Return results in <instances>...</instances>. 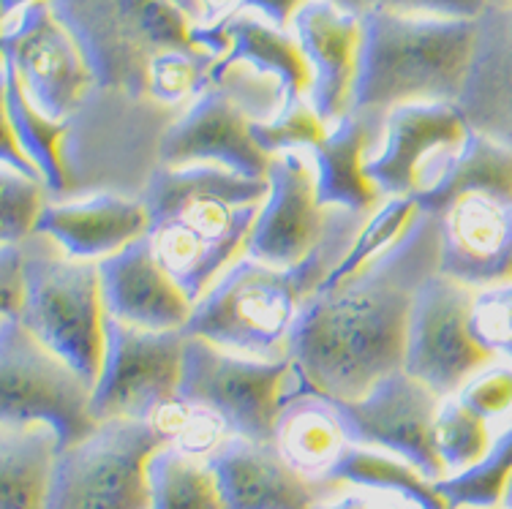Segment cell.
I'll return each mask as SVG.
<instances>
[{
    "label": "cell",
    "instance_id": "6da1fadb",
    "mask_svg": "<svg viewBox=\"0 0 512 509\" xmlns=\"http://www.w3.org/2000/svg\"><path fill=\"white\" fill-rule=\"evenodd\" d=\"M436 270L439 218L420 213L387 254L344 284L311 294L289 341V357L308 390L355 401L401 371L414 294Z\"/></svg>",
    "mask_w": 512,
    "mask_h": 509
},
{
    "label": "cell",
    "instance_id": "7a4b0ae2",
    "mask_svg": "<svg viewBox=\"0 0 512 509\" xmlns=\"http://www.w3.org/2000/svg\"><path fill=\"white\" fill-rule=\"evenodd\" d=\"M267 196V180L221 167H164L150 172L139 199L148 207V243L175 284L199 303L246 256Z\"/></svg>",
    "mask_w": 512,
    "mask_h": 509
},
{
    "label": "cell",
    "instance_id": "3957f363",
    "mask_svg": "<svg viewBox=\"0 0 512 509\" xmlns=\"http://www.w3.org/2000/svg\"><path fill=\"white\" fill-rule=\"evenodd\" d=\"M360 25L363 36L352 93L355 112L384 118L404 104H458L477 20L406 17L368 9Z\"/></svg>",
    "mask_w": 512,
    "mask_h": 509
},
{
    "label": "cell",
    "instance_id": "277c9868",
    "mask_svg": "<svg viewBox=\"0 0 512 509\" xmlns=\"http://www.w3.org/2000/svg\"><path fill=\"white\" fill-rule=\"evenodd\" d=\"M88 60L99 90L148 101L153 60L172 49L197 47V22L172 0H50Z\"/></svg>",
    "mask_w": 512,
    "mask_h": 509
},
{
    "label": "cell",
    "instance_id": "5b68a950",
    "mask_svg": "<svg viewBox=\"0 0 512 509\" xmlns=\"http://www.w3.org/2000/svg\"><path fill=\"white\" fill-rule=\"evenodd\" d=\"M20 245L25 254V303L17 322L93 387L107 341L99 265L74 259L41 232Z\"/></svg>",
    "mask_w": 512,
    "mask_h": 509
},
{
    "label": "cell",
    "instance_id": "8992f818",
    "mask_svg": "<svg viewBox=\"0 0 512 509\" xmlns=\"http://www.w3.org/2000/svg\"><path fill=\"white\" fill-rule=\"evenodd\" d=\"M314 294L300 267H273L240 256L194 305L186 335L259 360L289 357L300 308Z\"/></svg>",
    "mask_w": 512,
    "mask_h": 509
},
{
    "label": "cell",
    "instance_id": "52a82bcc",
    "mask_svg": "<svg viewBox=\"0 0 512 509\" xmlns=\"http://www.w3.org/2000/svg\"><path fill=\"white\" fill-rule=\"evenodd\" d=\"M303 390L308 387L292 357L259 360L186 335L178 395L216 412L229 436L273 444L284 403Z\"/></svg>",
    "mask_w": 512,
    "mask_h": 509
},
{
    "label": "cell",
    "instance_id": "ba28073f",
    "mask_svg": "<svg viewBox=\"0 0 512 509\" xmlns=\"http://www.w3.org/2000/svg\"><path fill=\"white\" fill-rule=\"evenodd\" d=\"M93 387L17 319H0V425H50L60 452L99 428Z\"/></svg>",
    "mask_w": 512,
    "mask_h": 509
},
{
    "label": "cell",
    "instance_id": "9c48e42d",
    "mask_svg": "<svg viewBox=\"0 0 512 509\" xmlns=\"http://www.w3.org/2000/svg\"><path fill=\"white\" fill-rule=\"evenodd\" d=\"M161 447L148 420L101 422L58 455L47 509H150L148 463Z\"/></svg>",
    "mask_w": 512,
    "mask_h": 509
},
{
    "label": "cell",
    "instance_id": "30bf717a",
    "mask_svg": "<svg viewBox=\"0 0 512 509\" xmlns=\"http://www.w3.org/2000/svg\"><path fill=\"white\" fill-rule=\"evenodd\" d=\"M472 139L458 104L423 101L384 115L379 142L365 158V172L384 199L428 194Z\"/></svg>",
    "mask_w": 512,
    "mask_h": 509
},
{
    "label": "cell",
    "instance_id": "8fae6325",
    "mask_svg": "<svg viewBox=\"0 0 512 509\" xmlns=\"http://www.w3.org/2000/svg\"><path fill=\"white\" fill-rule=\"evenodd\" d=\"M183 352V330H139L107 316L104 360L90 401L96 422L150 420L158 406L178 398Z\"/></svg>",
    "mask_w": 512,
    "mask_h": 509
},
{
    "label": "cell",
    "instance_id": "7c38bea8",
    "mask_svg": "<svg viewBox=\"0 0 512 509\" xmlns=\"http://www.w3.org/2000/svg\"><path fill=\"white\" fill-rule=\"evenodd\" d=\"M472 289L436 270L414 294L406 327L404 371L436 395H458L474 373L493 363L472 330Z\"/></svg>",
    "mask_w": 512,
    "mask_h": 509
},
{
    "label": "cell",
    "instance_id": "4fadbf2b",
    "mask_svg": "<svg viewBox=\"0 0 512 509\" xmlns=\"http://www.w3.org/2000/svg\"><path fill=\"white\" fill-rule=\"evenodd\" d=\"M0 60L20 77L30 101L52 120H71L99 88L88 60L50 3H33L3 20Z\"/></svg>",
    "mask_w": 512,
    "mask_h": 509
},
{
    "label": "cell",
    "instance_id": "5bb4252c",
    "mask_svg": "<svg viewBox=\"0 0 512 509\" xmlns=\"http://www.w3.org/2000/svg\"><path fill=\"white\" fill-rule=\"evenodd\" d=\"M442 401V395L401 368L379 379L363 398L333 401V406L349 444L398 455L439 482L447 477L434 444Z\"/></svg>",
    "mask_w": 512,
    "mask_h": 509
},
{
    "label": "cell",
    "instance_id": "9a60e30c",
    "mask_svg": "<svg viewBox=\"0 0 512 509\" xmlns=\"http://www.w3.org/2000/svg\"><path fill=\"white\" fill-rule=\"evenodd\" d=\"M251 115L229 90L210 85L158 137L164 167H221L251 180H265L273 158L251 137Z\"/></svg>",
    "mask_w": 512,
    "mask_h": 509
},
{
    "label": "cell",
    "instance_id": "2e32d148",
    "mask_svg": "<svg viewBox=\"0 0 512 509\" xmlns=\"http://www.w3.org/2000/svg\"><path fill=\"white\" fill-rule=\"evenodd\" d=\"M267 196L246 243V256L273 267H295L314 251L325 226V207L316 199L311 153L292 150L273 156Z\"/></svg>",
    "mask_w": 512,
    "mask_h": 509
},
{
    "label": "cell",
    "instance_id": "e0dca14e",
    "mask_svg": "<svg viewBox=\"0 0 512 509\" xmlns=\"http://www.w3.org/2000/svg\"><path fill=\"white\" fill-rule=\"evenodd\" d=\"M439 273L472 292L512 281V199L463 194L439 213Z\"/></svg>",
    "mask_w": 512,
    "mask_h": 509
},
{
    "label": "cell",
    "instance_id": "ac0fdd59",
    "mask_svg": "<svg viewBox=\"0 0 512 509\" xmlns=\"http://www.w3.org/2000/svg\"><path fill=\"white\" fill-rule=\"evenodd\" d=\"M227 509H319L346 485L308 480L281 458L276 444L229 436L207 455Z\"/></svg>",
    "mask_w": 512,
    "mask_h": 509
},
{
    "label": "cell",
    "instance_id": "d6986e66",
    "mask_svg": "<svg viewBox=\"0 0 512 509\" xmlns=\"http://www.w3.org/2000/svg\"><path fill=\"white\" fill-rule=\"evenodd\" d=\"M297 44L311 69L308 101L316 115L333 128L352 112V93L360 58L363 25L357 14L338 9L330 0H308L292 22Z\"/></svg>",
    "mask_w": 512,
    "mask_h": 509
},
{
    "label": "cell",
    "instance_id": "ffe728a7",
    "mask_svg": "<svg viewBox=\"0 0 512 509\" xmlns=\"http://www.w3.org/2000/svg\"><path fill=\"white\" fill-rule=\"evenodd\" d=\"M107 316L139 330H186L194 300L158 265L148 237L99 262Z\"/></svg>",
    "mask_w": 512,
    "mask_h": 509
},
{
    "label": "cell",
    "instance_id": "44dd1931",
    "mask_svg": "<svg viewBox=\"0 0 512 509\" xmlns=\"http://www.w3.org/2000/svg\"><path fill=\"white\" fill-rule=\"evenodd\" d=\"M148 207L137 194L93 191L52 199L44 207L39 232L82 262H104L148 235Z\"/></svg>",
    "mask_w": 512,
    "mask_h": 509
},
{
    "label": "cell",
    "instance_id": "7402d4cb",
    "mask_svg": "<svg viewBox=\"0 0 512 509\" xmlns=\"http://www.w3.org/2000/svg\"><path fill=\"white\" fill-rule=\"evenodd\" d=\"M191 41L216 55L218 63L213 69L246 63L259 74L276 79L284 90L286 104L303 101L311 93V69L295 33L276 28L251 11L232 14L216 25H194Z\"/></svg>",
    "mask_w": 512,
    "mask_h": 509
},
{
    "label": "cell",
    "instance_id": "603a6c76",
    "mask_svg": "<svg viewBox=\"0 0 512 509\" xmlns=\"http://www.w3.org/2000/svg\"><path fill=\"white\" fill-rule=\"evenodd\" d=\"M458 109L474 134L512 150V9L488 6L477 17Z\"/></svg>",
    "mask_w": 512,
    "mask_h": 509
},
{
    "label": "cell",
    "instance_id": "cb8c5ba5",
    "mask_svg": "<svg viewBox=\"0 0 512 509\" xmlns=\"http://www.w3.org/2000/svg\"><path fill=\"white\" fill-rule=\"evenodd\" d=\"M382 123L384 118L379 115H365L352 109L311 150L319 205L344 207L360 216H371L382 205L384 194L365 172V158L379 142Z\"/></svg>",
    "mask_w": 512,
    "mask_h": 509
},
{
    "label": "cell",
    "instance_id": "d4e9b609",
    "mask_svg": "<svg viewBox=\"0 0 512 509\" xmlns=\"http://www.w3.org/2000/svg\"><path fill=\"white\" fill-rule=\"evenodd\" d=\"M273 444L281 458L303 477L327 480L349 447V439L333 401L314 390H303L284 403Z\"/></svg>",
    "mask_w": 512,
    "mask_h": 509
},
{
    "label": "cell",
    "instance_id": "484cf974",
    "mask_svg": "<svg viewBox=\"0 0 512 509\" xmlns=\"http://www.w3.org/2000/svg\"><path fill=\"white\" fill-rule=\"evenodd\" d=\"M0 118L9 123L25 156L36 164L52 199H69L71 180L63 158V145L71 131V120L47 118L30 101L14 69L3 60H0Z\"/></svg>",
    "mask_w": 512,
    "mask_h": 509
},
{
    "label": "cell",
    "instance_id": "4316f807",
    "mask_svg": "<svg viewBox=\"0 0 512 509\" xmlns=\"http://www.w3.org/2000/svg\"><path fill=\"white\" fill-rule=\"evenodd\" d=\"M58 455L50 425H0V509H47Z\"/></svg>",
    "mask_w": 512,
    "mask_h": 509
},
{
    "label": "cell",
    "instance_id": "83f0119b",
    "mask_svg": "<svg viewBox=\"0 0 512 509\" xmlns=\"http://www.w3.org/2000/svg\"><path fill=\"white\" fill-rule=\"evenodd\" d=\"M463 194H493L512 199V150L493 139L474 134L463 153L439 180V186L428 194L417 196L414 202L423 213L439 216L444 207Z\"/></svg>",
    "mask_w": 512,
    "mask_h": 509
},
{
    "label": "cell",
    "instance_id": "f1b7e54d",
    "mask_svg": "<svg viewBox=\"0 0 512 509\" xmlns=\"http://www.w3.org/2000/svg\"><path fill=\"white\" fill-rule=\"evenodd\" d=\"M327 480L341 482L349 488L398 493V496L417 501L423 509H450L436 488V480L423 474L414 463L404 461L398 455H390V452L360 447V444L346 447L341 461L335 463V469L330 471Z\"/></svg>",
    "mask_w": 512,
    "mask_h": 509
},
{
    "label": "cell",
    "instance_id": "f546056e",
    "mask_svg": "<svg viewBox=\"0 0 512 509\" xmlns=\"http://www.w3.org/2000/svg\"><path fill=\"white\" fill-rule=\"evenodd\" d=\"M150 509H227L207 458L161 447L148 463Z\"/></svg>",
    "mask_w": 512,
    "mask_h": 509
},
{
    "label": "cell",
    "instance_id": "4dcf8cb0",
    "mask_svg": "<svg viewBox=\"0 0 512 509\" xmlns=\"http://www.w3.org/2000/svg\"><path fill=\"white\" fill-rule=\"evenodd\" d=\"M512 480V420L493 433L488 452L461 474H450L436 488L450 509H502Z\"/></svg>",
    "mask_w": 512,
    "mask_h": 509
},
{
    "label": "cell",
    "instance_id": "1f68e13d",
    "mask_svg": "<svg viewBox=\"0 0 512 509\" xmlns=\"http://www.w3.org/2000/svg\"><path fill=\"white\" fill-rule=\"evenodd\" d=\"M420 213L423 210H420V205L414 202L412 196L384 199L382 205L365 218V224L360 226V232H357L352 245H349V251H346L344 262L335 267V273L327 278L322 289L344 284L352 275H357L371 262H376L379 256L387 254L409 232V226L420 218Z\"/></svg>",
    "mask_w": 512,
    "mask_h": 509
},
{
    "label": "cell",
    "instance_id": "d6a6232c",
    "mask_svg": "<svg viewBox=\"0 0 512 509\" xmlns=\"http://www.w3.org/2000/svg\"><path fill=\"white\" fill-rule=\"evenodd\" d=\"M491 441V422L472 412L458 395L444 398L436 414L434 444L447 477L474 466L488 452Z\"/></svg>",
    "mask_w": 512,
    "mask_h": 509
},
{
    "label": "cell",
    "instance_id": "836d02e7",
    "mask_svg": "<svg viewBox=\"0 0 512 509\" xmlns=\"http://www.w3.org/2000/svg\"><path fill=\"white\" fill-rule=\"evenodd\" d=\"M148 422L169 447L197 455V458H207L221 441L229 439L227 425L216 412L197 406V403L183 401L180 395L164 406H158Z\"/></svg>",
    "mask_w": 512,
    "mask_h": 509
},
{
    "label": "cell",
    "instance_id": "e575fe53",
    "mask_svg": "<svg viewBox=\"0 0 512 509\" xmlns=\"http://www.w3.org/2000/svg\"><path fill=\"white\" fill-rule=\"evenodd\" d=\"M50 202L44 180L0 167V243H25L36 235L41 213Z\"/></svg>",
    "mask_w": 512,
    "mask_h": 509
},
{
    "label": "cell",
    "instance_id": "d590c367",
    "mask_svg": "<svg viewBox=\"0 0 512 509\" xmlns=\"http://www.w3.org/2000/svg\"><path fill=\"white\" fill-rule=\"evenodd\" d=\"M327 131L330 128L325 126V120L316 115V109L311 107L308 98L281 107L276 118L251 123V137L270 158L281 156V153H292V150L311 153L327 137Z\"/></svg>",
    "mask_w": 512,
    "mask_h": 509
},
{
    "label": "cell",
    "instance_id": "8d00e7d4",
    "mask_svg": "<svg viewBox=\"0 0 512 509\" xmlns=\"http://www.w3.org/2000/svg\"><path fill=\"white\" fill-rule=\"evenodd\" d=\"M472 330L493 360L512 363V281L474 294Z\"/></svg>",
    "mask_w": 512,
    "mask_h": 509
},
{
    "label": "cell",
    "instance_id": "74e56055",
    "mask_svg": "<svg viewBox=\"0 0 512 509\" xmlns=\"http://www.w3.org/2000/svg\"><path fill=\"white\" fill-rule=\"evenodd\" d=\"M458 398L488 422L504 420L512 412V363L493 360L480 368L458 390Z\"/></svg>",
    "mask_w": 512,
    "mask_h": 509
},
{
    "label": "cell",
    "instance_id": "f35d334b",
    "mask_svg": "<svg viewBox=\"0 0 512 509\" xmlns=\"http://www.w3.org/2000/svg\"><path fill=\"white\" fill-rule=\"evenodd\" d=\"M368 9L393 11L406 17H436V20H477L485 0H368Z\"/></svg>",
    "mask_w": 512,
    "mask_h": 509
},
{
    "label": "cell",
    "instance_id": "ab89813d",
    "mask_svg": "<svg viewBox=\"0 0 512 509\" xmlns=\"http://www.w3.org/2000/svg\"><path fill=\"white\" fill-rule=\"evenodd\" d=\"M0 319H20L25 303V254L20 243H0Z\"/></svg>",
    "mask_w": 512,
    "mask_h": 509
},
{
    "label": "cell",
    "instance_id": "60d3db41",
    "mask_svg": "<svg viewBox=\"0 0 512 509\" xmlns=\"http://www.w3.org/2000/svg\"><path fill=\"white\" fill-rule=\"evenodd\" d=\"M319 509H423L417 501L387 493V490H368V488H349L346 485L338 496L325 501Z\"/></svg>",
    "mask_w": 512,
    "mask_h": 509
},
{
    "label": "cell",
    "instance_id": "b9f144b4",
    "mask_svg": "<svg viewBox=\"0 0 512 509\" xmlns=\"http://www.w3.org/2000/svg\"><path fill=\"white\" fill-rule=\"evenodd\" d=\"M308 0H240L235 14L240 11H251L256 17H262L270 25H276L281 30H292L297 11L306 6Z\"/></svg>",
    "mask_w": 512,
    "mask_h": 509
},
{
    "label": "cell",
    "instance_id": "7bdbcfd3",
    "mask_svg": "<svg viewBox=\"0 0 512 509\" xmlns=\"http://www.w3.org/2000/svg\"><path fill=\"white\" fill-rule=\"evenodd\" d=\"M199 3H202V22L199 25H216V22L227 20L240 6V0H199Z\"/></svg>",
    "mask_w": 512,
    "mask_h": 509
},
{
    "label": "cell",
    "instance_id": "ee69618b",
    "mask_svg": "<svg viewBox=\"0 0 512 509\" xmlns=\"http://www.w3.org/2000/svg\"><path fill=\"white\" fill-rule=\"evenodd\" d=\"M33 3H50V0H0V14H3V20H9L17 11L28 9Z\"/></svg>",
    "mask_w": 512,
    "mask_h": 509
},
{
    "label": "cell",
    "instance_id": "f6af8a7d",
    "mask_svg": "<svg viewBox=\"0 0 512 509\" xmlns=\"http://www.w3.org/2000/svg\"><path fill=\"white\" fill-rule=\"evenodd\" d=\"M330 3L338 6V9L349 11V14H357V17H363L368 11V0H330Z\"/></svg>",
    "mask_w": 512,
    "mask_h": 509
},
{
    "label": "cell",
    "instance_id": "bcb514c9",
    "mask_svg": "<svg viewBox=\"0 0 512 509\" xmlns=\"http://www.w3.org/2000/svg\"><path fill=\"white\" fill-rule=\"evenodd\" d=\"M172 3L186 11L188 17L197 22V25L202 22V3H199V0H172Z\"/></svg>",
    "mask_w": 512,
    "mask_h": 509
},
{
    "label": "cell",
    "instance_id": "7dc6e473",
    "mask_svg": "<svg viewBox=\"0 0 512 509\" xmlns=\"http://www.w3.org/2000/svg\"><path fill=\"white\" fill-rule=\"evenodd\" d=\"M493 9H512V0H485Z\"/></svg>",
    "mask_w": 512,
    "mask_h": 509
},
{
    "label": "cell",
    "instance_id": "c3c4849f",
    "mask_svg": "<svg viewBox=\"0 0 512 509\" xmlns=\"http://www.w3.org/2000/svg\"><path fill=\"white\" fill-rule=\"evenodd\" d=\"M502 509H512V480H510V488H507V493H504Z\"/></svg>",
    "mask_w": 512,
    "mask_h": 509
}]
</instances>
